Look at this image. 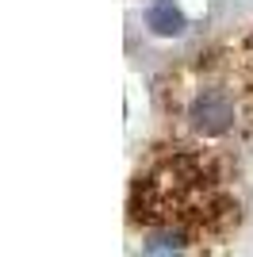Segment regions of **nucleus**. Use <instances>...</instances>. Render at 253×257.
<instances>
[{
    "label": "nucleus",
    "mask_w": 253,
    "mask_h": 257,
    "mask_svg": "<svg viewBox=\"0 0 253 257\" xmlns=\"http://www.w3.org/2000/svg\"><path fill=\"white\" fill-rule=\"evenodd\" d=\"M188 119H192V127L203 131V135H222V131L234 123V107H230V100L219 96V92H203V96L192 100Z\"/></svg>",
    "instance_id": "1"
},
{
    "label": "nucleus",
    "mask_w": 253,
    "mask_h": 257,
    "mask_svg": "<svg viewBox=\"0 0 253 257\" xmlns=\"http://www.w3.org/2000/svg\"><path fill=\"white\" fill-rule=\"evenodd\" d=\"M146 27L154 35H161V39H177V35H184L188 20H184V12L173 0H154L146 8Z\"/></svg>",
    "instance_id": "2"
}]
</instances>
